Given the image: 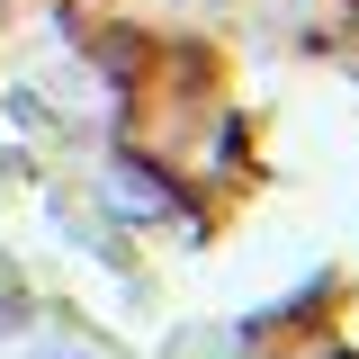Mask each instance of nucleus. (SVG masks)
I'll use <instances>...</instances> for the list:
<instances>
[{
	"instance_id": "obj_1",
	"label": "nucleus",
	"mask_w": 359,
	"mask_h": 359,
	"mask_svg": "<svg viewBox=\"0 0 359 359\" xmlns=\"http://www.w3.org/2000/svg\"><path fill=\"white\" fill-rule=\"evenodd\" d=\"M108 207H117L126 224H153V216H171V189H162L153 171H135V162H117V171H108Z\"/></svg>"
},
{
	"instance_id": "obj_2",
	"label": "nucleus",
	"mask_w": 359,
	"mask_h": 359,
	"mask_svg": "<svg viewBox=\"0 0 359 359\" xmlns=\"http://www.w3.org/2000/svg\"><path fill=\"white\" fill-rule=\"evenodd\" d=\"M36 359H90V351H63V341H45V351H36Z\"/></svg>"
}]
</instances>
